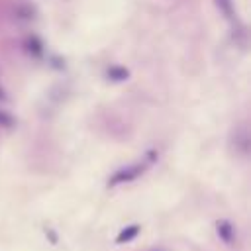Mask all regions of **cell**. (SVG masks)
Here are the masks:
<instances>
[{
  "label": "cell",
  "instance_id": "cell-1",
  "mask_svg": "<svg viewBox=\"0 0 251 251\" xmlns=\"http://www.w3.org/2000/svg\"><path fill=\"white\" fill-rule=\"evenodd\" d=\"M155 159V153H149L147 155V159H143L141 163H133V165H129V167H124V169H120V171H116L114 175H112V178H110V186H114V184H120V182H129V180H133V178H137L149 165H151V161Z\"/></svg>",
  "mask_w": 251,
  "mask_h": 251
},
{
  "label": "cell",
  "instance_id": "cell-3",
  "mask_svg": "<svg viewBox=\"0 0 251 251\" xmlns=\"http://www.w3.org/2000/svg\"><path fill=\"white\" fill-rule=\"evenodd\" d=\"M139 233V226H127V227H124L120 233H118V237H116V241L118 243H127V241H131L135 235Z\"/></svg>",
  "mask_w": 251,
  "mask_h": 251
},
{
  "label": "cell",
  "instance_id": "cell-7",
  "mask_svg": "<svg viewBox=\"0 0 251 251\" xmlns=\"http://www.w3.org/2000/svg\"><path fill=\"white\" fill-rule=\"evenodd\" d=\"M0 126L2 127H12L14 126V118L10 114H6L4 110H0Z\"/></svg>",
  "mask_w": 251,
  "mask_h": 251
},
{
  "label": "cell",
  "instance_id": "cell-6",
  "mask_svg": "<svg viewBox=\"0 0 251 251\" xmlns=\"http://www.w3.org/2000/svg\"><path fill=\"white\" fill-rule=\"evenodd\" d=\"M27 51L33 53V55H41L43 49H41V43H39L35 37H29V39H27Z\"/></svg>",
  "mask_w": 251,
  "mask_h": 251
},
{
  "label": "cell",
  "instance_id": "cell-8",
  "mask_svg": "<svg viewBox=\"0 0 251 251\" xmlns=\"http://www.w3.org/2000/svg\"><path fill=\"white\" fill-rule=\"evenodd\" d=\"M0 100H6V94H4V90L0 88Z\"/></svg>",
  "mask_w": 251,
  "mask_h": 251
},
{
  "label": "cell",
  "instance_id": "cell-4",
  "mask_svg": "<svg viewBox=\"0 0 251 251\" xmlns=\"http://www.w3.org/2000/svg\"><path fill=\"white\" fill-rule=\"evenodd\" d=\"M216 6L226 18H229V20L233 18V2L231 0H216Z\"/></svg>",
  "mask_w": 251,
  "mask_h": 251
},
{
  "label": "cell",
  "instance_id": "cell-5",
  "mask_svg": "<svg viewBox=\"0 0 251 251\" xmlns=\"http://www.w3.org/2000/svg\"><path fill=\"white\" fill-rule=\"evenodd\" d=\"M108 75H110V78H114V80H124V78H127V71L122 69V67H112V69L108 71Z\"/></svg>",
  "mask_w": 251,
  "mask_h": 251
},
{
  "label": "cell",
  "instance_id": "cell-2",
  "mask_svg": "<svg viewBox=\"0 0 251 251\" xmlns=\"http://www.w3.org/2000/svg\"><path fill=\"white\" fill-rule=\"evenodd\" d=\"M216 227H218V235H220L226 243H231V241H233V227H231V224H229L227 220H220V222L216 224Z\"/></svg>",
  "mask_w": 251,
  "mask_h": 251
}]
</instances>
